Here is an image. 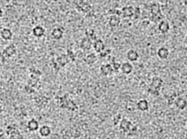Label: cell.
Instances as JSON below:
<instances>
[{
    "label": "cell",
    "instance_id": "obj_1",
    "mask_svg": "<svg viewBox=\"0 0 187 139\" xmlns=\"http://www.w3.org/2000/svg\"><path fill=\"white\" fill-rule=\"evenodd\" d=\"M120 130L124 133L131 134L137 130V127L134 126L129 120H127V119H124L121 120L120 123Z\"/></svg>",
    "mask_w": 187,
    "mask_h": 139
},
{
    "label": "cell",
    "instance_id": "obj_2",
    "mask_svg": "<svg viewBox=\"0 0 187 139\" xmlns=\"http://www.w3.org/2000/svg\"><path fill=\"white\" fill-rule=\"evenodd\" d=\"M150 11H151V13L152 15L153 19L156 20V21H159V20H162V15L161 13V9H160V5L158 3H154L151 5V8H150Z\"/></svg>",
    "mask_w": 187,
    "mask_h": 139
},
{
    "label": "cell",
    "instance_id": "obj_3",
    "mask_svg": "<svg viewBox=\"0 0 187 139\" xmlns=\"http://www.w3.org/2000/svg\"><path fill=\"white\" fill-rule=\"evenodd\" d=\"M17 52V48L14 44L7 46L2 52V56L5 57H11Z\"/></svg>",
    "mask_w": 187,
    "mask_h": 139
},
{
    "label": "cell",
    "instance_id": "obj_4",
    "mask_svg": "<svg viewBox=\"0 0 187 139\" xmlns=\"http://www.w3.org/2000/svg\"><path fill=\"white\" fill-rule=\"evenodd\" d=\"M134 13H135V8L132 6L124 7L121 11V15L124 18H133Z\"/></svg>",
    "mask_w": 187,
    "mask_h": 139
},
{
    "label": "cell",
    "instance_id": "obj_5",
    "mask_svg": "<svg viewBox=\"0 0 187 139\" xmlns=\"http://www.w3.org/2000/svg\"><path fill=\"white\" fill-rule=\"evenodd\" d=\"M93 48L96 52L100 53H102V51H105V45L102 40L97 39V40H95L93 43Z\"/></svg>",
    "mask_w": 187,
    "mask_h": 139
},
{
    "label": "cell",
    "instance_id": "obj_6",
    "mask_svg": "<svg viewBox=\"0 0 187 139\" xmlns=\"http://www.w3.org/2000/svg\"><path fill=\"white\" fill-rule=\"evenodd\" d=\"M93 46V43H92V40L88 36H86L85 38H83L81 41V44H80V48L84 51H89Z\"/></svg>",
    "mask_w": 187,
    "mask_h": 139
},
{
    "label": "cell",
    "instance_id": "obj_7",
    "mask_svg": "<svg viewBox=\"0 0 187 139\" xmlns=\"http://www.w3.org/2000/svg\"><path fill=\"white\" fill-rule=\"evenodd\" d=\"M27 126L28 130L31 132L36 131L40 129V125H39V122L37 119H31L30 120H29L27 122Z\"/></svg>",
    "mask_w": 187,
    "mask_h": 139
},
{
    "label": "cell",
    "instance_id": "obj_8",
    "mask_svg": "<svg viewBox=\"0 0 187 139\" xmlns=\"http://www.w3.org/2000/svg\"><path fill=\"white\" fill-rule=\"evenodd\" d=\"M158 29L162 34H166L170 30V23L165 20H161L158 25Z\"/></svg>",
    "mask_w": 187,
    "mask_h": 139
},
{
    "label": "cell",
    "instance_id": "obj_9",
    "mask_svg": "<svg viewBox=\"0 0 187 139\" xmlns=\"http://www.w3.org/2000/svg\"><path fill=\"white\" fill-rule=\"evenodd\" d=\"M32 33L35 37H36V38H43L45 35V30L42 26L38 25V26H36L35 27H34V29H32Z\"/></svg>",
    "mask_w": 187,
    "mask_h": 139
},
{
    "label": "cell",
    "instance_id": "obj_10",
    "mask_svg": "<svg viewBox=\"0 0 187 139\" xmlns=\"http://www.w3.org/2000/svg\"><path fill=\"white\" fill-rule=\"evenodd\" d=\"M101 73L103 75H109L112 73V72L113 71V69L112 65L110 64H104L101 65L100 68H99Z\"/></svg>",
    "mask_w": 187,
    "mask_h": 139
},
{
    "label": "cell",
    "instance_id": "obj_11",
    "mask_svg": "<svg viewBox=\"0 0 187 139\" xmlns=\"http://www.w3.org/2000/svg\"><path fill=\"white\" fill-rule=\"evenodd\" d=\"M139 53L136 50L130 49L127 51V58L130 62H136L139 59Z\"/></svg>",
    "mask_w": 187,
    "mask_h": 139
},
{
    "label": "cell",
    "instance_id": "obj_12",
    "mask_svg": "<svg viewBox=\"0 0 187 139\" xmlns=\"http://www.w3.org/2000/svg\"><path fill=\"white\" fill-rule=\"evenodd\" d=\"M1 37L5 41H11L13 38V32L8 28H4L1 31Z\"/></svg>",
    "mask_w": 187,
    "mask_h": 139
},
{
    "label": "cell",
    "instance_id": "obj_13",
    "mask_svg": "<svg viewBox=\"0 0 187 139\" xmlns=\"http://www.w3.org/2000/svg\"><path fill=\"white\" fill-rule=\"evenodd\" d=\"M170 51L168 50V48H167L166 47H161L159 48L157 51V55L159 56V59H166L169 56Z\"/></svg>",
    "mask_w": 187,
    "mask_h": 139
},
{
    "label": "cell",
    "instance_id": "obj_14",
    "mask_svg": "<svg viewBox=\"0 0 187 139\" xmlns=\"http://www.w3.org/2000/svg\"><path fill=\"white\" fill-rule=\"evenodd\" d=\"M121 70L124 75L130 74L133 70V66L131 63L129 62H124L121 64Z\"/></svg>",
    "mask_w": 187,
    "mask_h": 139
},
{
    "label": "cell",
    "instance_id": "obj_15",
    "mask_svg": "<svg viewBox=\"0 0 187 139\" xmlns=\"http://www.w3.org/2000/svg\"><path fill=\"white\" fill-rule=\"evenodd\" d=\"M64 35V31L61 29L60 28H55L51 32V37L56 41H59V40L62 39L63 38Z\"/></svg>",
    "mask_w": 187,
    "mask_h": 139
},
{
    "label": "cell",
    "instance_id": "obj_16",
    "mask_svg": "<svg viewBox=\"0 0 187 139\" xmlns=\"http://www.w3.org/2000/svg\"><path fill=\"white\" fill-rule=\"evenodd\" d=\"M137 108L140 111H146L149 110V103L146 100H140L137 103Z\"/></svg>",
    "mask_w": 187,
    "mask_h": 139
},
{
    "label": "cell",
    "instance_id": "obj_17",
    "mask_svg": "<svg viewBox=\"0 0 187 139\" xmlns=\"http://www.w3.org/2000/svg\"><path fill=\"white\" fill-rule=\"evenodd\" d=\"M39 133L42 137H48L51 133V129L48 125H43L39 129Z\"/></svg>",
    "mask_w": 187,
    "mask_h": 139
},
{
    "label": "cell",
    "instance_id": "obj_18",
    "mask_svg": "<svg viewBox=\"0 0 187 139\" xmlns=\"http://www.w3.org/2000/svg\"><path fill=\"white\" fill-rule=\"evenodd\" d=\"M121 22V18L119 17V15L114 14L113 16H110V20H109V24L110 25V26L112 27H116L119 25V23Z\"/></svg>",
    "mask_w": 187,
    "mask_h": 139
},
{
    "label": "cell",
    "instance_id": "obj_19",
    "mask_svg": "<svg viewBox=\"0 0 187 139\" xmlns=\"http://www.w3.org/2000/svg\"><path fill=\"white\" fill-rule=\"evenodd\" d=\"M175 104L177 106V108H179V109H184L187 106V102L186 100H184L182 98H178L175 102Z\"/></svg>",
    "mask_w": 187,
    "mask_h": 139
},
{
    "label": "cell",
    "instance_id": "obj_20",
    "mask_svg": "<svg viewBox=\"0 0 187 139\" xmlns=\"http://www.w3.org/2000/svg\"><path fill=\"white\" fill-rule=\"evenodd\" d=\"M85 61L88 65H92L93 63H94L97 61V56H96L94 53H90V54L88 55V56L86 57Z\"/></svg>",
    "mask_w": 187,
    "mask_h": 139
},
{
    "label": "cell",
    "instance_id": "obj_21",
    "mask_svg": "<svg viewBox=\"0 0 187 139\" xmlns=\"http://www.w3.org/2000/svg\"><path fill=\"white\" fill-rule=\"evenodd\" d=\"M111 65H112L113 71H119L121 68V64H120L119 62H113Z\"/></svg>",
    "mask_w": 187,
    "mask_h": 139
},
{
    "label": "cell",
    "instance_id": "obj_22",
    "mask_svg": "<svg viewBox=\"0 0 187 139\" xmlns=\"http://www.w3.org/2000/svg\"><path fill=\"white\" fill-rule=\"evenodd\" d=\"M182 1H183V4H184L185 5L187 6V0H182Z\"/></svg>",
    "mask_w": 187,
    "mask_h": 139
},
{
    "label": "cell",
    "instance_id": "obj_23",
    "mask_svg": "<svg viewBox=\"0 0 187 139\" xmlns=\"http://www.w3.org/2000/svg\"><path fill=\"white\" fill-rule=\"evenodd\" d=\"M186 128H187V125H186Z\"/></svg>",
    "mask_w": 187,
    "mask_h": 139
}]
</instances>
